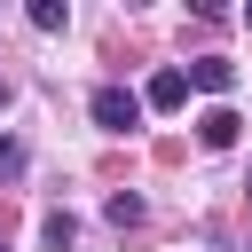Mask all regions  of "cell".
<instances>
[{
    "instance_id": "9c48e42d",
    "label": "cell",
    "mask_w": 252,
    "mask_h": 252,
    "mask_svg": "<svg viewBox=\"0 0 252 252\" xmlns=\"http://www.w3.org/2000/svg\"><path fill=\"white\" fill-rule=\"evenodd\" d=\"M0 110H8V87H0Z\"/></svg>"
},
{
    "instance_id": "7a4b0ae2",
    "label": "cell",
    "mask_w": 252,
    "mask_h": 252,
    "mask_svg": "<svg viewBox=\"0 0 252 252\" xmlns=\"http://www.w3.org/2000/svg\"><path fill=\"white\" fill-rule=\"evenodd\" d=\"M181 102H189V71H173V63H165V71L142 87V110H181Z\"/></svg>"
},
{
    "instance_id": "52a82bcc",
    "label": "cell",
    "mask_w": 252,
    "mask_h": 252,
    "mask_svg": "<svg viewBox=\"0 0 252 252\" xmlns=\"http://www.w3.org/2000/svg\"><path fill=\"white\" fill-rule=\"evenodd\" d=\"M102 213H110V228H134V220H142V197H134V189H118Z\"/></svg>"
},
{
    "instance_id": "ba28073f",
    "label": "cell",
    "mask_w": 252,
    "mask_h": 252,
    "mask_svg": "<svg viewBox=\"0 0 252 252\" xmlns=\"http://www.w3.org/2000/svg\"><path fill=\"white\" fill-rule=\"evenodd\" d=\"M16 165H24V150H16L8 134H0V173H16Z\"/></svg>"
},
{
    "instance_id": "5b68a950",
    "label": "cell",
    "mask_w": 252,
    "mask_h": 252,
    "mask_svg": "<svg viewBox=\"0 0 252 252\" xmlns=\"http://www.w3.org/2000/svg\"><path fill=\"white\" fill-rule=\"evenodd\" d=\"M39 244H47V252H71V244H79V220H71V213L55 205V213L39 220Z\"/></svg>"
},
{
    "instance_id": "3957f363",
    "label": "cell",
    "mask_w": 252,
    "mask_h": 252,
    "mask_svg": "<svg viewBox=\"0 0 252 252\" xmlns=\"http://www.w3.org/2000/svg\"><path fill=\"white\" fill-rule=\"evenodd\" d=\"M236 134H244V118H236L228 102H213V110L197 118V142H205V150H236Z\"/></svg>"
},
{
    "instance_id": "277c9868",
    "label": "cell",
    "mask_w": 252,
    "mask_h": 252,
    "mask_svg": "<svg viewBox=\"0 0 252 252\" xmlns=\"http://www.w3.org/2000/svg\"><path fill=\"white\" fill-rule=\"evenodd\" d=\"M189 87H205V94H236V63H228V55H197V63H189Z\"/></svg>"
},
{
    "instance_id": "30bf717a",
    "label": "cell",
    "mask_w": 252,
    "mask_h": 252,
    "mask_svg": "<svg viewBox=\"0 0 252 252\" xmlns=\"http://www.w3.org/2000/svg\"><path fill=\"white\" fill-rule=\"evenodd\" d=\"M244 189H252V181H244Z\"/></svg>"
},
{
    "instance_id": "6da1fadb",
    "label": "cell",
    "mask_w": 252,
    "mask_h": 252,
    "mask_svg": "<svg viewBox=\"0 0 252 252\" xmlns=\"http://www.w3.org/2000/svg\"><path fill=\"white\" fill-rule=\"evenodd\" d=\"M87 110H94L102 134H134V126H142V94H126V87H94Z\"/></svg>"
},
{
    "instance_id": "8992f818",
    "label": "cell",
    "mask_w": 252,
    "mask_h": 252,
    "mask_svg": "<svg viewBox=\"0 0 252 252\" xmlns=\"http://www.w3.org/2000/svg\"><path fill=\"white\" fill-rule=\"evenodd\" d=\"M63 24H71L63 0H32V32H63Z\"/></svg>"
},
{
    "instance_id": "8fae6325",
    "label": "cell",
    "mask_w": 252,
    "mask_h": 252,
    "mask_svg": "<svg viewBox=\"0 0 252 252\" xmlns=\"http://www.w3.org/2000/svg\"><path fill=\"white\" fill-rule=\"evenodd\" d=\"M0 252H8V244H0Z\"/></svg>"
}]
</instances>
